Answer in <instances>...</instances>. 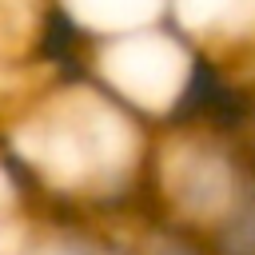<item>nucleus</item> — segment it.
I'll return each mask as SVG.
<instances>
[{"instance_id":"nucleus-1","label":"nucleus","mask_w":255,"mask_h":255,"mask_svg":"<svg viewBox=\"0 0 255 255\" xmlns=\"http://www.w3.org/2000/svg\"><path fill=\"white\" fill-rule=\"evenodd\" d=\"M203 239L211 255H255V167L247 159H243V179L231 207L215 219V227Z\"/></svg>"}]
</instances>
